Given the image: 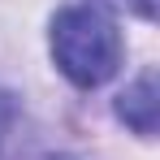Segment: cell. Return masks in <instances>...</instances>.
<instances>
[{
	"instance_id": "cell-1",
	"label": "cell",
	"mask_w": 160,
	"mask_h": 160,
	"mask_svg": "<svg viewBox=\"0 0 160 160\" xmlns=\"http://www.w3.org/2000/svg\"><path fill=\"white\" fill-rule=\"evenodd\" d=\"M121 35L112 26L104 9L95 4H69L52 18V56L56 69L65 78L91 91V87H104L117 69H121Z\"/></svg>"
},
{
	"instance_id": "cell-2",
	"label": "cell",
	"mask_w": 160,
	"mask_h": 160,
	"mask_svg": "<svg viewBox=\"0 0 160 160\" xmlns=\"http://www.w3.org/2000/svg\"><path fill=\"white\" fill-rule=\"evenodd\" d=\"M117 117L130 126L134 134L152 138L160 121V91H156V69H143L138 78L117 95Z\"/></svg>"
},
{
	"instance_id": "cell-3",
	"label": "cell",
	"mask_w": 160,
	"mask_h": 160,
	"mask_svg": "<svg viewBox=\"0 0 160 160\" xmlns=\"http://www.w3.org/2000/svg\"><path fill=\"white\" fill-rule=\"evenodd\" d=\"M108 4L130 9V13H138V18H152V13H156V0H108Z\"/></svg>"
},
{
	"instance_id": "cell-4",
	"label": "cell",
	"mask_w": 160,
	"mask_h": 160,
	"mask_svg": "<svg viewBox=\"0 0 160 160\" xmlns=\"http://www.w3.org/2000/svg\"><path fill=\"white\" fill-rule=\"evenodd\" d=\"M39 160H74V156H39Z\"/></svg>"
}]
</instances>
